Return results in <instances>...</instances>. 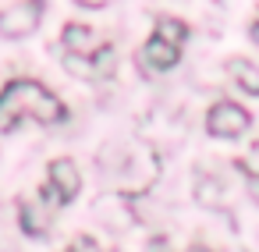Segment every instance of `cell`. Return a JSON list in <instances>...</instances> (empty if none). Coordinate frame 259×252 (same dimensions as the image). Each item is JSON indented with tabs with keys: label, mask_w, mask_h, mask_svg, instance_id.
Wrapping results in <instances>:
<instances>
[{
	"label": "cell",
	"mask_w": 259,
	"mask_h": 252,
	"mask_svg": "<svg viewBox=\"0 0 259 252\" xmlns=\"http://www.w3.org/2000/svg\"><path fill=\"white\" fill-rule=\"evenodd\" d=\"M68 117L64 100L36 78H11L0 89V132H15L18 124H61Z\"/></svg>",
	"instance_id": "obj_1"
},
{
	"label": "cell",
	"mask_w": 259,
	"mask_h": 252,
	"mask_svg": "<svg viewBox=\"0 0 259 252\" xmlns=\"http://www.w3.org/2000/svg\"><path fill=\"white\" fill-rule=\"evenodd\" d=\"M78 192H82V174H78L75 160L57 156V160L50 163V171H47V185L39 188V195H43L54 209H61V206H68Z\"/></svg>",
	"instance_id": "obj_2"
},
{
	"label": "cell",
	"mask_w": 259,
	"mask_h": 252,
	"mask_svg": "<svg viewBox=\"0 0 259 252\" xmlns=\"http://www.w3.org/2000/svg\"><path fill=\"white\" fill-rule=\"evenodd\" d=\"M252 128V114L234 100H217L206 110V132L213 139H238Z\"/></svg>",
	"instance_id": "obj_3"
},
{
	"label": "cell",
	"mask_w": 259,
	"mask_h": 252,
	"mask_svg": "<svg viewBox=\"0 0 259 252\" xmlns=\"http://www.w3.org/2000/svg\"><path fill=\"white\" fill-rule=\"evenodd\" d=\"M39 18H43V0H29V4H18L11 11H0V36L25 39L39 29Z\"/></svg>",
	"instance_id": "obj_4"
},
{
	"label": "cell",
	"mask_w": 259,
	"mask_h": 252,
	"mask_svg": "<svg viewBox=\"0 0 259 252\" xmlns=\"http://www.w3.org/2000/svg\"><path fill=\"white\" fill-rule=\"evenodd\" d=\"M181 61V47L178 43H170V39H163V36H149V43L139 50V64H142V71H170L174 64Z\"/></svg>",
	"instance_id": "obj_5"
},
{
	"label": "cell",
	"mask_w": 259,
	"mask_h": 252,
	"mask_svg": "<svg viewBox=\"0 0 259 252\" xmlns=\"http://www.w3.org/2000/svg\"><path fill=\"white\" fill-rule=\"evenodd\" d=\"M64 61H68V71H75L82 78H107L114 71V64H117V54H114L110 43H100L93 54H85V57H64Z\"/></svg>",
	"instance_id": "obj_6"
},
{
	"label": "cell",
	"mask_w": 259,
	"mask_h": 252,
	"mask_svg": "<svg viewBox=\"0 0 259 252\" xmlns=\"http://www.w3.org/2000/svg\"><path fill=\"white\" fill-rule=\"evenodd\" d=\"M54 213H57V209H54L43 195L18 202V220H22V231H25L29 238H43V234L50 231V224H54Z\"/></svg>",
	"instance_id": "obj_7"
},
{
	"label": "cell",
	"mask_w": 259,
	"mask_h": 252,
	"mask_svg": "<svg viewBox=\"0 0 259 252\" xmlns=\"http://www.w3.org/2000/svg\"><path fill=\"white\" fill-rule=\"evenodd\" d=\"M61 43H64L68 57H85V54H93L100 47V36H96V29H89L82 22H71V25H64Z\"/></svg>",
	"instance_id": "obj_8"
},
{
	"label": "cell",
	"mask_w": 259,
	"mask_h": 252,
	"mask_svg": "<svg viewBox=\"0 0 259 252\" xmlns=\"http://www.w3.org/2000/svg\"><path fill=\"white\" fill-rule=\"evenodd\" d=\"M227 75L234 78V86H238L241 93H248V96H259V68H255L252 61H245V57H234V61H227Z\"/></svg>",
	"instance_id": "obj_9"
},
{
	"label": "cell",
	"mask_w": 259,
	"mask_h": 252,
	"mask_svg": "<svg viewBox=\"0 0 259 252\" xmlns=\"http://www.w3.org/2000/svg\"><path fill=\"white\" fill-rule=\"evenodd\" d=\"M153 32L163 36V39H170V43H178V47H185V39H188V25L178 22V18H156V29Z\"/></svg>",
	"instance_id": "obj_10"
},
{
	"label": "cell",
	"mask_w": 259,
	"mask_h": 252,
	"mask_svg": "<svg viewBox=\"0 0 259 252\" xmlns=\"http://www.w3.org/2000/svg\"><path fill=\"white\" fill-rule=\"evenodd\" d=\"M234 167H238L248 181H259V142H252V149H248V153H245Z\"/></svg>",
	"instance_id": "obj_11"
},
{
	"label": "cell",
	"mask_w": 259,
	"mask_h": 252,
	"mask_svg": "<svg viewBox=\"0 0 259 252\" xmlns=\"http://www.w3.org/2000/svg\"><path fill=\"white\" fill-rule=\"evenodd\" d=\"M64 252H100V245H96L89 234H78V238H75V241H71Z\"/></svg>",
	"instance_id": "obj_12"
},
{
	"label": "cell",
	"mask_w": 259,
	"mask_h": 252,
	"mask_svg": "<svg viewBox=\"0 0 259 252\" xmlns=\"http://www.w3.org/2000/svg\"><path fill=\"white\" fill-rule=\"evenodd\" d=\"M75 4H82V8H107L110 0H75Z\"/></svg>",
	"instance_id": "obj_13"
},
{
	"label": "cell",
	"mask_w": 259,
	"mask_h": 252,
	"mask_svg": "<svg viewBox=\"0 0 259 252\" xmlns=\"http://www.w3.org/2000/svg\"><path fill=\"white\" fill-rule=\"evenodd\" d=\"M18 4H29V0H0V11H11V8H18Z\"/></svg>",
	"instance_id": "obj_14"
},
{
	"label": "cell",
	"mask_w": 259,
	"mask_h": 252,
	"mask_svg": "<svg viewBox=\"0 0 259 252\" xmlns=\"http://www.w3.org/2000/svg\"><path fill=\"white\" fill-rule=\"evenodd\" d=\"M153 252H170V248H167V241H153Z\"/></svg>",
	"instance_id": "obj_15"
},
{
	"label": "cell",
	"mask_w": 259,
	"mask_h": 252,
	"mask_svg": "<svg viewBox=\"0 0 259 252\" xmlns=\"http://www.w3.org/2000/svg\"><path fill=\"white\" fill-rule=\"evenodd\" d=\"M252 39H255V43H259V18H255V22H252Z\"/></svg>",
	"instance_id": "obj_16"
},
{
	"label": "cell",
	"mask_w": 259,
	"mask_h": 252,
	"mask_svg": "<svg viewBox=\"0 0 259 252\" xmlns=\"http://www.w3.org/2000/svg\"><path fill=\"white\" fill-rule=\"evenodd\" d=\"M188 252H209V248H206V245H192Z\"/></svg>",
	"instance_id": "obj_17"
}]
</instances>
